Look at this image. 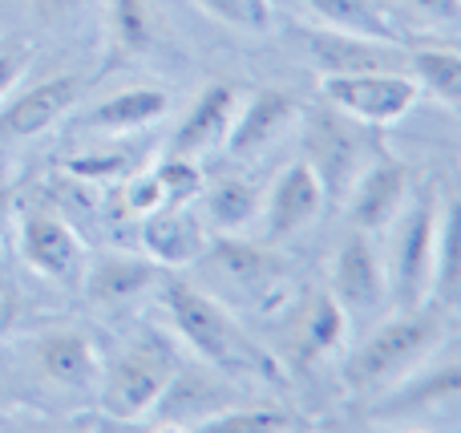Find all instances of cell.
<instances>
[{"label":"cell","mask_w":461,"mask_h":433,"mask_svg":"<svg viewBox=\"0 0 461 433\" xmlns=\"http://www.w3.org/2000/svg\"><path fill=\"white\" fill-rule=\"evenodd\" d=\"M162 296H167L170 320H175L178 337H183L199 356H207L215 369L235 373V377L279 381V369L271 365V356L230 320L227 308L215 304L207 292H199L194 284H183V280H167V292H162Z\"/></svg>","instance_id":"1"},{"label":"cell","mask_w":461,"mask_h":433,"mask_svg":"<svg viewBox=\"0 0 461 433\" xmlns=\"http://www.w3.org/2000/svg\"><path fill=\"white\" fill-rule=\"evenodd\" d=\"M441 340H446V312L441 308H429V304L405 308L397 320L376 329V337L365 340V348L352 353V361L344 365V385L352 393H368V389L389 385V381L405 377L421 356H429Z\"/></svg>","instance_id":"2"},{"label":"cell","mask_w":461,"mask_h":433,"mask_svg":"<svg viewBox=\"0 0 461 433\" xmlns=\"http://www.w3.org/2000/svg\"><path fill=\"white\" fill-rule=\"evenodd\" d=\"M178 373V356L158 337H146L142 345L126 348L110 369H102V405L110 418L138 421L162 401L170 377Z\"/></svg>","instance_id":"3"},{"label":"cell","mask_w":461,"mask_h":433,"mask_svg":"<svg viewBox=\"0 0 461 433\" xmlns=\"http://www.w3.org/2000/svg\"><path fill=\"white\" fill-rule=\"evenodd\" d=\"M303 146H308V167L316 170L324 194L348 199L352 183L360 178V170L368 162L365 126L324 102L308 113V138H303Z\"/></svg>","instance_id":"4"},{"label":"cell","mask_w":461,"mask_h":433,"mask_svg":"<svg viewBox=\"0 0 461 433\" xmlns=\"http://www.w3.org/2000/svg\"><path fill=\"white\" fill-rule=\"evenodd\" d=\"M320 94L332 110L357 118L360 126H389L405 118L421 97L413 73L401 69H373V73H332L320 81Z\"/></svg>","instance_id":"5"},{"label":"cell","mask_w":461,"mask_h":433,"mask_svg":"<svg viewBox=\"0 0 461 433\" xmlns=\"http://www.w3.org/2000/svg\"><path fill=\"white\" fill-rule=\"evenodd\" d=\"M438 227H441V203L438 186H425L417 194L413 211L405 219V231L397 239V300L405 308L425 304L433 288V256H438Z\"/></svg>","instance_id":"6"},{"label":"cell","mask_w":461,"mask_h":433,"mask_svg":"<svg viewBox=\"0 0 461 433\" xmlns=\"http://www.w3.org/2000/svg\"><path fill=\"white\" fill-rule=\"evenodd\" d=\"M21 256L37 275L57 284H69L86 264V248L73 235L57 211L49 207H29L21 219Z\"/></svg>","instance_id":"7"},{"label":"cell","mask_w":461,"mask_h":433,"mask_svg":"<svg viewBox=\"0 0 461 433\" xmlns=\"http://www.w3.org/2000/svg\"><path fill=\"white\" fill-rule=\"evenodd\" d=\"M332 296L340 300L344 312H357V316L376 312L389 300V275H384L376 248L368 243V231L352 227L344 235L340 251H336V267H332Z\"/></svg>","instance_id":"8"},{"label":"cell","mask_w":461,"mask_h":433,"mask_svg":"<svg viewBox=\"0 0 461 433\" xmlns=\"http://www.w3.org/2000/svg\"><path fill=\"white\" fill-rule=\"evenodd\" d=\"M409 194V167L401 158H376L360 170L348 191V219L357 231H384L401 215Z\"/></svg>","instance_id":"9"},{"label":"cell","mask_w":461,"mask_h":433,"mask_svg":"<svg viewBox=\"0 0 461 433\" xmlns=\"http://www.w3.org/2000/svg\"><path fill=\"white\" fill-rule=\"evenodd\" d=\"M295 32H300L312 65H316L324 77H332V73L401 69V57L393 53L384 41L357 37V32H344V29H308V24H300Z\"/></svg>","instance_id":"10"},{"label":"cell","mask_w":461,"mask_h":433,"mask_svg":"<svg viewBox=\"0 0 461 433\" xmlns=\"http://www.w3.org/2000/svg\"><path fill=\"white\" fill-rule=\"evenodd\" d=\"M77 94H81V81L69 77V73L29 86L0 113V142H21V138H32V134H41V130H49L53 122H61L65 113L73 110Z\"/></svg>","instance_id":"11"},{"label":"cell","mask_w":461,"mask_h":433,"mask_svg":"<svg viewBox=\"0 0 461 433\" xmlns=\"http://www.w3.org/2000/svg\"><path fill=\"white\" fill-rule=\"evenodd\" d=\"M324 186H320L316 170L308 167V158L284 167V175L276 178L267 194V235L271 239H287V235L303 231L324 207Z\"/></svg>","instance_id":"12"},{"label":"cell","mask_w":461,"mask_h":433,"mask_svg":"<svg viewBox=\"0 0 461 433\" xmlns=\"http://www.w3.org/2000/svg\"><path fill=\"white\" fill-rule=\"evenodd\" d=\"M41 373L53 381L57 389L69 393H94L102 385V356L81 332H53L37 345Z\"/></svg>","instance_id":"13"},{"label":"cell","mask_w":461,"mask_h":433,"mask_svg":"<svg viewBox=\"0 0 461 433\" xmlns=\"http://www.w3.org/2000/svg\"><path fill=\"white\" fill-rule=\"evenodd\" d=\"M142 243H146V256L154 264H194L203 259L207 251V235H203L199 219L186 215L183 207H158L146 215L142 227Z\"/></svg>","instance_id":"14"},{"label":"cell","mask_w":461,"mask_h":433,"mask_svg":"<svg viewBox=\"0 0 461 433\" xmlns=\"http://www.w3.org/2000/svg\"><path fill=\"white\" fill-rule=\"evenodd\" d=\"M295 118H300V102H295L287 89H259V94L243 105L239 122H230V126H235V134H230V150L235 154L263 150V146H267L271 138L284 134Z\"/></svg>","instance_id":"15"},{"label":"cell","mask_w":461,"mask_h":433,"mask_svg":"<svg viewBox=\"0 0 461 433\" xmlns=\"http://www.w3.org/2000/svg\"><path fill=\"white\" fill-rule=\"evenodd\" d=\"M239 113V89L227 86V81H215L211 89H203L194 110L186 113V122L178 126L175 138V150L178 154H199L211 150L215 142H223L230 134V122Z\"/></svg>","instance_id":"16"},{"label":"cell","mask_w":461,"mask_h":433,"mask_svg":"<svg viewBox=\"0 0 461 433\" xmlns=\"http://www.w3.org/2000/svg\"><path fill=\"white\" fill-rule=\"evenodd\" d=\"M170 110V94L167 89H150V86H134L122 89V94L105 97L94 113H89V126L110 130V134H130V130L154 126L158 118H167Z\"/></svg>","instance_id":"17"},{"label":"cell","mask_w":461,"mask_h":433,"mask_svg":"<svg viewBox=\"0 0 461 433\" xmlns=\"http://www.w3.org/2000/svg\"><path fill=\"white\" fill-rule=\"evenodd\" d=\"M158 284V264L150 259H126V256H105L89 267L86 275V296L94 304H122V300L146 292Z\"/></svg>","instance_id":"18"},{"label":"cell","mask_w":461,"mask_h":433,"mask_svg":"<svg viewBox=\"0 0 461 433\" xmlns=\"http://www.w3.org/2000/svg\"><path fill=\"white\" fill-rule=\"evenodd\" d=\"M328 29H344L357 32V37H373L384 45H397L401 41V24L384 13V5L376 0H303Z\"/></svg>","instance_id":"19"},{"label":"cell","mask_w":461,"mask_h":433,"mask_svg":"<svg viewBox=\"0 0 461 433\" xmlns=\"http://www.w3.org/2000/svg\"><path fill=\"white\" fill-rule=\"evenodd\" d=\"M158 37V8L154 0H110V65L138 57Z\"/></svg>","instance_id":"20"},{"label":"cell","mask_w":461,"mask_h":433,"mask_svg":"<svg viewBox=\"0 0 461 433\" xmlns=\"http://www.w3.org/2000/svg\"><path fill=\"white\" fill-rule=\"evenodd\" d=\"M255 211H259V191L239 175H223L207 191V219L219 231H239V227H247Z\"/></svg>","instance_id":"21"},{"label":"cell","mask_w":461,"mask_h":433,"mask_svg":"<svg viewBox=\"0 0 461 433\" xmlns=\"http://www.w3.org/2000/svg\"><path fill=\"white\" fill-rule=\"evenodd\" d=\"M344 332H348V312L340 308V300L332 296V292H320V296H312L308 304V316H303V353L308 356H328L332 348H340Z\"/></svg>","instance_id":"22"},{"label":"cell","mask_w":461,"mask_h":433,"mask_svg":"<svg viewBox=\"0 0 461 433\" xmlns=\"http://www.w3.org/2000/svg\"><path fill=\"white\" fill-rule=\"evenodd\" d=\"M409 69H413L417 86H425L429 94H438L449 110H457V102H461V57L454 49H417V53H409Z\"/></svg>","instance_id":"23"},{"label":"cell","mask_w":461,"mask_h":433,"mask_svg":"<svg viewBox=\"0 0 461 433\" xmlns=\"http://www.w3.org/2000/svg\"><path fill=\"white\" fill-rule=\"evenodd\" d=\"M215 264H219V272H223L227 280L243 284V288H251V284H271L279 275V259L267 256L263 248H251V243L223 239L215 248Z\"/></svg>","instance_id":"24"},{"label":"cell","mask_w":461,"mask_h":433,"mask_svg":"<svg viewBox=\"0 0 461 433\" xmlns=\"http://www.w3.org/2000/svg\"><path fill=\"white\" fill-rule=\"evenodd\" d=\"M433 288H438L441 308L457 304V203H441V227H438V256H433Z\"/></svg>","instance_id":"25"},{"label":"cell","mask_w":461,"mask_h":433,"mask_svg":"<svg viewBox=\"0 0 461 433\" xmlns=\"http://www.w3.org/2000/svg\"><path fill=\"white\" fill-rule=\"evenodd\" d=\"M292 426H295V418H287L279 410H263V405H255V410L227 405V410L199 421V429H207V433H276V429H292Z\"/></svg>","instance_id":"26"},{"label":"cell","mask_w":461,"mask_h":433,"mask_svg":"<svg viewBox=\"0 0 461 433\" xmlns=\"http://www.w3.org/2000/svg\"><path fill=\"white\" fill-rule=\"evenodd\" d=\"M154 178H158V186H162V203H167V207H186L194 194H203V170L191 167L183 154H175V158H167L162 167H154Z\"/></svg>","instance_id":"27"},{"label":"cell","mask_w":461,"mask_h":433,"mask_svg":"<svg viewBox=\"0 0 461 433\" xmlns=\"http://www.w3.org/2000/svg\"><path fill=\"white\" fill-rule=\"evenodd\" d=\"M194 5H203L211 16L235 24V29H267L271 21L267 0H194Z\"/></svg>","instance_id":"28"},{"label":"cell","mask_w":461,"mask_h":433,"mask_svg":"<svg viewBox=\"0 0 461 433\" xmlns=\"http://www.w3.org/2000/svg\"><path fill=\"white\" fill-rule=\"evenodd\" d=\"M126 207L134 211V215H150V211L167 207V203H162V186H158V178H154V170L130 183V191H126Z\"/></svg>","instance_id":"29"},{"label":"cell","mask_w":461,"mask_h":433,"mask_svg":"<svg viewBox=\"0 0 461 433\" xmlns=\"http://www.w3.org/2000/svg\"><path fill=\"white\" fill-rule=\"evenodd\" d=\"M69 170L73 175H86V178H113V175H122L126 170V158H118V154H110V158H77V162H69Z\"/></svg>","instance_id":"30"},{"label":"cell","mask_w":461,"mask_h":433,"mask_svg":"<svg viewBox=\"0 0 461 433\" xmlns=\"http://www.w3.org/2000/svg\"><path fill=\"white\" fill-rule=\"evenodd\" d=\"M29 5H32V13H37L41 24H61V21H69L86 0H29Z\"/></svg>","instance_id":"31"},{"label":"cell","mask_w":461,"mask_h":433,"mask_svg":"<svg viewBox=\"0 0 461 433\" xmlns=\"http://www.w3.org/2000/svg\"><path fill=\"white\" fill-rule=\"evenodd\" d=\"M413 13L429 16V21H441V24H454L461 16V0H405Z\"/></svg>","instance_id":"32"},{"label":"cell","mask_w":461,"mask_h":433,"mask_svg":"<svg viewBox=\"0 0 461 433\" xmlns=\"http://www.w3.org/2000/svg\"><path fill=\"white\" fill-rule=\"evenodd\" d=\"M16 320H21V292H16L13 280L0 275V337H5Z\"/></svg>","instance_id":"33"},{"label":"cell","mask_w":461,"mask_h":433,"mask_svg":"<svg viewBox=\"0 0 461 433\" xmlns=\"http://www.w3.org/2000/svg\"><path fill=\"white\" fill-rule=\"evenodd\" d=\"M24 65H29V53H24V49H8V53H0V97L21 81Z\"/></svg>","instance_id":"34"},{"label":"cell","mask_w":461,"mask_h":433,"mask_svg":"<svg viewBox=\"0 0 461 433\" xmlns=\"http://www.w3.org/2000/svg\"><path fill=\"white\" fill-rule=\"evenodd\" d=\"M13 203H16V191H13V186H0V231L8 227V215H13Z\"/></svg>","instance_id":"35"}]
</instances>
